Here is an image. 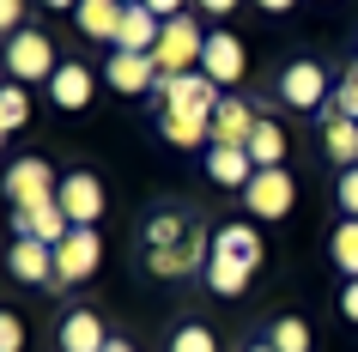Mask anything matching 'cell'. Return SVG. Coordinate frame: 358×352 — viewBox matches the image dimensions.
I'll return each mask as SVG.
<instances>
[{
    "mask_svg": "<svg viewBox=\"0 0 358 352\" xmlns=\"http://www.w3.org/2000/svg\"><path fill=\"white\" fill-rule=\"evenodd\" d=\"M207 37L213 31H201V13H182V19L164 24V37H158V49H152V67H158V79H176V73H194L201 67V55H207Z\"/></svg>",
    "mask_w": 358,
    "mask_h": 352,
    "instance_id": "1",
    "label": "cell"
},
{
    "mask_svg": "<svg viewBox=\"0 0 358 352\" xmlns=\"http://www.w3.org/2000/svg\"><path fill=\"white\" fill-rule=\"evenodd\" d=\"M280 104L285 110H303V115H322L328 104H334V73H328V61H316V55H303V61H292L280 73Z\"/></svg>",
    "mask_w": 358,
    "mask_h": 352,
    "instance_id": "2",
    "label": "cell"
},
{
    "mask_svg": "<svg viewBox=\"0 0 358 352\" xmlns=\"http://www.w3.org/2000/svg\"><path fill=\"white\" fill-rule=\"evenodd\" d=\"M61 73V55H55V37L49 31H19L6 37V79L13 85H49Z\"/></svg>",
    "mask_w": 358,
    "mask_h": 352,
    "instance_id": "3",
    "label": "cell"
},
{
    "mask_svg": "<svg viewBox=\"0 0 358 352\" xmlns=\"http://www.w3.org/2000/svg\"><path fill=\"white\" fill-rule=\"evenodd\" d=\"M152 97H158V115H213L225 104V92H219L201 67H194V73H176V79H158Z\"/></svg>",
    "mask_w": 358,
    "mask_h": 352,
    "instance_id": "4",
    "label": "cell"
},
{
    "mask_svg": "<svg viewBox=\"0 0 358 352\" xmlns=\"http://www.w3.org/2000/svg\"><path fill=\"white\" fill-rule=\"evenodd\" d=\"M55 195H61V170H49V158H13L6 164V201H13V213L43 206Z\"/></svg>",
    "mask_w": 358,
    "mask_h": 352,
    "instance_id": "5",
    "label": "cell"
},
{
    "mask_svg": "<svg viewBox=\"0 0 358 352\" xmlns=\"http://www.w3.org/2000/svg\"><path fill=\"white\" fill-rule=\"evenodd\" d=\"M207 261H213V231L194 225L182 243H170V249H146V274H158V279H189V274H207Z\"/></svg>",
    "mask_w": 358,
    "mask_h": 352,
    "instance_id": "6",
    "label": "cell"
},
{
    "mask_svg": "<svg viewBox=\"0 0 358 352\" xmlns=\"http://www.w3.org/2000/svg\"><path fill=\"white\" fill-rule=\"evenodd\" d=\"M97 267H103V237H97V231H85V225H73V231H67V243H55V279H61V292L85 286Z\"/></svg>",
    "mask_w": 358,
    "mask_h": 352,
    "instance_id": "7",
    "label": "cell"
},
{
    "mask_svg": "<svg viewBox=\"0 0 358 352\" xmlns=\"http://www.w3.org/2000/svg\"><path fill=\"white\" fill-rule=\"evenodd\" d=\"M298 201V188H292V170H255L243 188V213L249 219H285Z\"/></svg>",
    "mask_w": 358,
    "mask_h": 352,
    "instance_id": "8",
    "label": "cell"
},
{
    "mask_svg": "<svg viewBox=\"0 0 358 352\" xmlns=\"http://www.w3.org/2000/svg\"><path fill=\"white\" fill-rule=\"evenodd\" d=\"M61 213H67V219L73 225H85V231H97V219H103V183H97L92 170H61Z\"/></svg>",
    "mask_w": 358,
    "mask_h": 352,
    "instance_id": "9",
    "label": "cell"
},
{
    "mask_svg": "<svg viewBox=\"0 0 358 352\" xmlns=\"http://www.w3.org/2000/svg\"><path fill=\"white\" fill-rule=\"evenodd\" d=\"M201 73H207L213 85H219V92L243 85V73H249L243 37H231V31H213V37H207V55H201Z\"/></svg>",
    "mask_w": 358,
    "mask_h": 352,
    "instance_id": "10",
    "label": "cell"
},
{
    "mask_svg": "<svg viewBox=\"0 0 358 352\" xmlns=\"http://www.w3.org/2000/svg\"><path fill=\"white\" fill-rule=\"evenodd\" d=\"M103 85L122 92V97H146V92H158V67H152V55L110 49V61H103Z\"/></svg>",
    "mask_w": 358,
    "mask_h": 352,
    "instance_id": "11",
    "label": "cell"
},
{
    "mask_svg": "<svg viewBox=\"0 0 358 352\" xmlns=\"http://www.w3.org/2000/svg\"><path fill=\"white\" fill-rule=\"evenodd\" d=\"M6 267L24 279V286H43V292H61V279H55V249L37 237H13V255H6Z\"/></svg>",
    "mask_w": 358,
    "mask_h": 352,
    "instance_id": "12",
    "label": "cell"
},
{
    "mask_svg": "<svg viewBox=\"0 0 358 352\" xmlns=\"http://www.w3.org/2000/svg\"><path fill=\"white\" fill-rule=\"evenodd\" d=\"M255 122H262V110H255L243 92H225V104L213 110V146H249Z\"/></svg>",
    "mask_w": 358,
    "mask_h": 352,
    "instance_id": "13",
    "label": "cell"
},
{
    "mask_svg": "<svg viewBox=\"0 0 358 352\" xmlns=\"http://www.w3.org/2000/svg\"><path fill=\"white\" fill-rule=\"evenodd\" d=\"M13 231L19 237H37V243H67V231H73V219L61 213V201H43V206H24V213H13Z\"/></svg>",
    "mask_w": 358,
    "mask_h": 352,
    "instance_id": "14",
    "label": "cell"
},
{
    "mask_svg": "<svg viewBox=\"0 0 358 352\" xmlns=\"http://www.w3.org/2000/svg\"><path fill=\"white\" fill-rule=\"evenodd\" d=\"M55 340H61V352H103L115 334L103 328V316H97V310H67Z\"/></svg>",
    "mask_w": 358,
    "mask_h": 352,
    "instance_id": "15",
    "label": "cell"
},
{
    "mask_svg": "<svg viewBox=\"0 0 358 352\" xmlns=\"http://www.w3.org/2000/svg\"><path fill=\"white\" fill-rule=\"evenodd\" d=\"M92 92H97V73L85 61H61V73L49 79V104H55V110H85Z\"/></svg>",
    "mask_w": 358,
    "mask_h": 352,
    "instance_id": "16",
    "label": "cell"
},
{
    "mask_svg": "<svg viewBox=\"0 0 358 352\" xmlns=\"http://www.w3.org/2000/svg\"><path fill=\"white\" fill-rule=\"evenodd\" d=\"M322 152H328L340 170L358 164V122H352V115H340V104L322 110Z\"/></svg>",
    "mask_w": 358,
    "mask_h": 352,
    "instance_id": "17",
    "label": "cell"
},
{
    "mask_svg": "<svg viewBox=\"0 0 358 352\" xmlns=\"http://www.w3.org/2000/svg\"><path fill=\"white\" fill-rule=\"evenodd\" d=\"M213 255H231V261H243L249 274H255L267 249H262V231H255V225L231 219V225H219V231H213Z\"/></svg>",
    "mask_w": 358,
    "mask_h": 352,
    "instance_id": "18",
    "label": "cell"
},
{
    "mask_svg": "<svg viewBox=\"0 0 358 352\" xmlns=\"http://www.w3.org/2000/svg\"><path fill=\"white\" fill-rule=\"evenodd\" d=\"M122 19H128V0H79V13H73V24L92 43H115Z\"/></svg>",
    "mask_w": 358,
    "mask_h": 352,
    "instance_id": "19",
    "label": "cell"
},
{
    "mask_svg": "<svg viewBox=\"0 0 358 352\" xmlns=\"http://www.w3.org/2000/svg\"><path fill=\"white\" fill-rule=\"evenodd\" d=\"M207 176L219 188H237L243 195L249 176H255V158H249V146H207Z\"/></svg>",
    "mask_w": 358,
    "mask_h": 352,
    "instance_id": "20",
    "label": "cell"
},
{
    "mask_svg": "<svg viewBox=\"0 0 358 352\" xmlns=\"http://www.w3.org/2000/svg\"><path fill=\"white\" fill-rule=\"evenodd\" d=\"M249 158H255V170H285V128L273 122V115L255 122V134H249Z\"/></svg>",
    "mask_w": 358,
    "mask_h": 352,
    "instance_id": "21",
    "label": "cell"
},
{
    "mask_svg": "<svg viewBox=\"0 0 358 352\" xmlns=\"http://www.w3.org/2000/svg\"><path fill=\"white\" fill-rule=\"evenodd\" d=\"M158 134H164L170 146H182V152L213 146V115H158Z\"/></svg>",
    "mask_w": 358,
    "mask_h": 352,
    "instance_id": "22",
    "label": "cell"
},
{
    "mask_svg": "<svg viewBox=\"0 0 358 352\" xmlns=\"http://www.w3.org/2000/svg\"><path fill=\"white\" fill-rule=\"evenodd\" d=\"M194 225H201V219H189L182 206H164V213H152V219H146V249H170V243H182Z\"/></svg>",
    "mask_w": 358,
    "mask_h": 352,
    "instance_id": "23",
    "label": "cell"
},
{
    "mask_svg": "<svg viewBox=\"0 0 358 352\" xmlns=\"http://www.w3.org/2000/svg\"><path fill=\"white\" fill-rule=\"evenodd\" d=\"M201 279H207V292H219V297H237V292L249 286V267H243V261H231V255H213Z\"/></svg>",
    "mask_w": 358,
    "mask_h": 352,
    "instance_id": "24",
    "label": "cell"
},
{
    "mask_svg": "<svg viewBox=\"0 0 358 352\" xmlns=\"http://www.w3.org/2000/svg\"><path fill=\"white\" fill-rule=\"evenodd\" d=\"M328 255H334V267H340L346 279H358V219H340V225H334Z\"/></svg>",
    "mask_w": 358,
    "mask_h": 352,
    "instance_id": "25",
    "label": "cell"
},
{
    "mask_svg": "<svg viewBox=\"0 0 358 352\" xmlns=\"http://www.w3.org/2000/svg\"><path fill=\"white\" fill-rule=\"evenodd\" d=\"M267 346L273 352H310V322H303V316H280V322L267 328Z\"/></svg>",
    "mask_w": 358,
    "mask_h": 352,
    "instance_id": "26",
    "label": "cell"
},
{
    "mask_svg": "<svg viewBox=\"0 0 358 352\" xmlns=\"http://www.w3.org/2000/svg\"><path fill=\"white\" fill-rule=\"evenodd\" d=\"M24 122H31V92L6 79V92H0V128H6V134H19Z\"/></svg>",
    "mask_w": 358,
    "mask_h": 352,
    "instance_id": "27",
    "label": "cell"
},
{
    "mask_svg": "<svg viewBox=\"0 0 358 352\" xmlns=\"http://www.w3.org/2000/svg\"><path fill=\"white\" fill-rule=\"evenodd\" d=\"M170 352H219V334L207 322H182V328L170 334Z\"/></svg>",
    "mask_w": 358,
    "mask_h": 352,
    "instance_id": "28",
    "label": "cell"
},
{
    "mask_svg": "<svg viewBox=\"0 0 358 352\" xmlns=\"http://www.w3.org/2000/svg\"><path fill=\"white\" fill-rule=\"evenodd\" d=\"M334 104H340V115H352L358 122V61L340 73V85H334Z\"/></svg>",
    "mask_w": 358,
    "mask_h": 352,
    "instance_id": "29",
    "label": "cell"
},
{
    "mask_svg": "<svg viewBox=\"0 0 358 352\" xmlns=\"http://www.w3.org/2000/svg\"><path fill=\"white\" fill-rule=\"evenodd\" d=\"M334 201H340V219H358V164H352V170H340Z\"/></svg>",
    "mask_w": 358,
    "mask_h": 352,
    "instance_id": "30",
    "label": "cell"
},
{
    "mask_svg": "<svg viewBox=\"0 0 358 352\" xmlns=\"http://www.w3.org/2000/svg\"><path fill=\"white\" fill-rule=\"evenodd\" d=\"M0 352H24V322H19V310H0Z\"/></svg>",
    "mask_w": 358,
    "mask_h": 352,
    "instance_id": "31",
    "label": "cell"
},
{
    "mask_svg": "<svg viewBox=\"0 0 358 352\" xmlns=\"http://www.w3.org/2000/svg\"><path fill=\"white\" fill-rule=\"evenodd\" d=\"M0 31H6V37L24 31V0H0Z\"/></svg>",
    "mask_w": 358,
    "mask_h": 352,
    "instance_id": "32",
    "label": "cell"
},
{
    "mask_svg": "<svg viewBox=\"0 0 358 352\" xmlns=\"http://www.w3.org/2000/svg\"><path fill=\"white\" fill-rule=\"evenodd\" d=\"M140 6H146V13H158V19H182V13H189V0H140Z\"/></svg>",
    "mask_w": 358,
    "mask_h": 352,
    "instance_id": "33",
    "label": "cell"
},
{
    "mask_svg": "<svg viewBox=\"0 0 358 352\" xmlns=\"http://www.w3.org/2000/svg\"><path fill=\"white\" fill-rule=\"evenodd\" d=\"M340 316H346V322H358V279H346V286H340Z\"/></svg>",
    "mask_w": 358,
    "mask_h": 352,
    "instance_id": "34",
    "label": "cell"
},
{
    "mask_svg": "<svg viewBox=\"0 0 358 352\" xmlns=\"http://www.w3.org/2000/svg\"><path fill=\"white\" fill-rule=\"evenodd\" d=\"M194 13L201 19H225V13H237V0H194Z\"/></svg>",
    "mask_w": 358,
    "mask_h": 352,
    "instance_id": "35",
    "label": "cell"
},
{
    "mask_svg": "<svg viewBox=\"0 0 358 352\" xmlns=\"http://www.w3.org/2000/svg\"><path fill=\"white\" fill-rule=\"evenodd\" d=\"M255 6H262V13H292L298 0H255Z\"/></svg>",
    "mask_w": 358,
    "mask_h": 352,
    "instance_id": "36",
    "label": "cell"
},
{
    "mask_svg": "<svg viewBox=\"0 0 358 352\" xmlns=\"http://www.w3.org/2000/svg\"><path fill=\"white\" fill-rule=\"evenodd\" d=\"M49 13H79V0H43Z\"/></svg>",
    "mask_w": 358,
    "mask_h": 352,
    "instance_id": "37",
    "label": "cell"
},
{
    "mask_svg": "<svg viewBox=\"0 0 358 352\" xmlns=\"http://www.w3.org/2000/svg\"><path fill=\"white\" fill-rule=\"evenodd\" d=\"M103 352H134V346H128V340H110V346H103Z\"/></svg>",
    "mask_w": 358,
    "mask_h": 352,
    "instance_id": "38",
    "label": "cell"
},
{
    "mask_svg": "<svg viewBox=\"0 0 358 352\" xmlns=\"http://www.w3.org/2000/svg\"><path fill=\"white\" fill-rule=\"evenodd\" d=\"M243 352H273V346H267V340H255V346H243Z\"/></svg>",
    "mask_w": 358,
    "mask_h": 352,
    "instance_id": "39",
    "label": "cell"
},
{
    "mask_svg": "<svg viewBox=\"0 0 358 352\" xmlns=\"http://www.w3.org/2000/svg\"><path fill=\"white\" fill-rule=\"evenodd\" d=\"M128 6H140V0H128Z\"/></svg>",
    "mask_w": 358,
    "mask_h": 352,
    "instance_id": "40",
    "label": "cell"
}]
</instances>
